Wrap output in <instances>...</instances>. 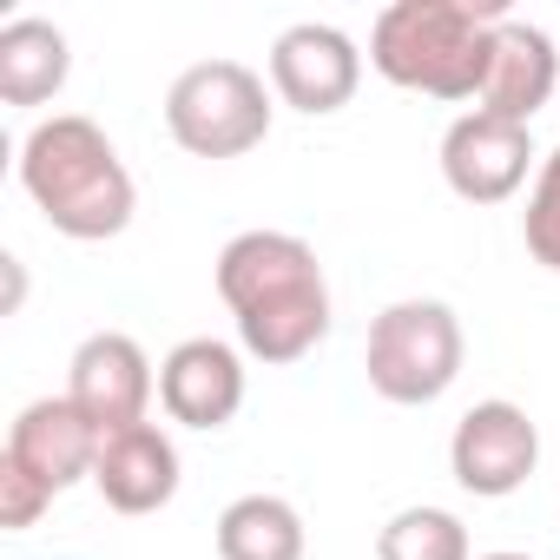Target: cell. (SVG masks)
Returning a JSON list of instances; mask_svg holds the SVG:
<instances>
[{
	"mask_svg": "<svg viewBox=\"0 0 560 560\" xmlns=\"http://www.w3.org/2000/svg\"><path fill=\"white\" fill-rule=\"evenodd\" d=\"M218 298L237 317V343L257 363H298L330 330L324 264L291 231H237L218 250Z\"/></svg>",
	"mask_w": 560,
	"mask_h": 560,
	"instance_id": "obj_1",
	"label": "cell"
},
{
	"mask_svg": "<svg viewBox=\"0 0 560 560\" xmlns=\"http://www.w3.org/2000/svg\"><path fill=\"white\" fill-rule=\"evenodd\" d=\"M501 0H396L370 27V67L429 100H481Z\"/></svg>",
	"mask_w": 560,
	"mask_h": 560,
	"instance_id": "obj_2",
	"label": "cell"
},
{
	"mask_svg": "<svg viewBox=\"0 0 560 560\" xmlns=\"http://www.w3.org/2000/svg\"><path fill=\"white\" fill-rule=\"evenodd\" d=\"M21 185L40 205V218L60 237H80V244L119 237L132 224V205H139L132 172L119 165L113 139L93 119H80V113H54V119H40L27 132V145H21Z\"/></svg>",
	"mask_w": 560,
	"mask_h": 560,
	"instance_id": "obj_3",
	"label": "cell"
},
{
	"mask_svg": "<svg viewBox=\"0 0 560 560\" xmlns=\"http://www.w3.org/2000/svg\"><path fill=\"white\" fill-rule=\"evenodd\" d=\"M165 126L191 159H244L270 132V93L237 60H198L172 80Z\"/></svg>",
	"mask_w": 560,
	"mask_h": 560,
	"instance_id": "obj_4",
	"label": "cell"
},
{
	"mask_svg": "<svg viewBox=\"0 0 560 560\" xmlns=\"http://www.w3.org/2000/svg\"><path fill=\"white\" fill-rule=\"evenodd\" d=\"M363 370H370V389L383 402H409L416 409V402L448 396V383L462 376V324H455V311L435 304V298L389 304L370 324Z\"/></svg>",
	"mask_w": 560,
	"mask_h": 560,
	"instance_id": "obj_5",
	"label": "cell"
},
{
	"mask_svg": "<svg viewBox=\"0 0 560 560\" xmlns=\"http://www.w3.org/2000/svg\"><path fill=\"white\" fill-rule=\"evenodd\" d=\"M540 462V429L527 422L521 402H475L462 422H455V442H448V468L468 494L481 501H501L514 494Z\"/></svg>",
	"mask_w": 560,
	"mask_h": 560,
	"instance_id": "obj_6",
	"label": "cell"
},
{
	"mask_svg": "<svg viewBox=\"0 0 560 560\" xmlns=\"http://www.w3.org/2000/svg\"><path fill=\"white\" fill-rule=\"evenodd\" d=\"M67 396H73V409L100 429V442H106V435H126V429H139L145 409H152V363H145V350H139L132 337L100 330V337H86V343L73 350Z\"/></svg>",
	"mask_w": 560,
	"mask_h": 560,
	"instance_id": "obj_7",
	"label": "cell"
},
{
	"mask_svg": "<svg viewBox=\"0 0 560 560\" xmlns=\"http://www.w3.org/2000/svg\"><path fill=\"white\" fill-rule=\"evenodd\" d=\"M357 80H363V54H357V40L343 27L304 21L291 34H277V47H270V86H277V100L311 113V119L350 106Z\"/></svg>",
	"mask_w": 560,
	"mask_h": 560,
	"instance_id": "obj_8",
	"label": "cell"
},
{
	"mask_svg": "<svg viewBox=\"0 0 560 560\" xmlns=\"http://www.w3.org/2000/svg\"><path fill=\"white\" fill-rule=\"evenodd\" d=\"M527 165H534L527 126L494 119V113H481V106L462 113V119L442 132V178H448V191L468 198V205H501V198H514L521 178H527Z\"/></svg>",
	"mask_w": 560,
	"mask_h": 560,
	"instance_id": "obj_9",
	"label": "cell"
},
{
	"mask_svg": "<svg viewBox=\"0 0 560 560\" xmlns=\"http://www.w3.org/2000/svg\"><path fill=\"white\" fill-rule=\"evenodd\" d=\"M159 402L185 429H224L244 409V363L218 337H185L159 363Z\"/></svg>",
	"mask_w": 560,
	"mask_h": 560,
	"instance_id": "obj_10",
	"label": "cell"
},
{
	"mask_svg": "<svg viewBox=\"0 0 560 560\" xmlns=\"http://www.w3.org/2000/svg\"><path fill=\"white\" fill-rule=\"evenodd\" d=\"M8 462H21L34 481H47L54 494H67L73 481H93L100 462V429L73 409V396H40L14 416L8 429Z\"/></svg>",
	"mask_w": 560,
	"mask_h": 560,
	"instance_id": "obj_11",
	"label": "cell"
},
{
	"mask_svg": "<svg viewBox=\"0 0 560 560\" xmlns=\"http://www.w3.org/2000/svg\"><path fill=\"white\" fill-rule=\"evenodd\" d=\"M93 488L119 514H159L178 494V448H172V435L159 422H139L126 435H106L100 442V462H93Z\"/></svg>",
	"mask_w": 560,
	"mask_h": 560,
	"instance_id": "obj_12",
	"label": "cell"
},
{
	"mask_svg": "<svg viewBox=\"0 0 560 560\" xmlns=\"http://www.w3.org/2000/svg\"><path fill=\"white\" fill-rule=\"evenodd\" d=\"M560 86V54L540 27L527 21H501L494 27V54H488V80H481V113L527 126Z\"/></svg>",
	"mask_w": 560,
	"mask_h": 560,
	"instance_id": "obj_13",
	"label": "cell"
},
{
	"mask_svg": "<svg viewBox=\"0 0 560 560\" xmlns=\"http://www.w3.org/2000/svg\"><path fill=\"white\" fill-rule=\"evenodd\" d=\"M73 73L67 34L40 14H21L0 27V100L8 106H47Z\"/></svg>",
	"mask_w": 560,
	"mask_h": 560,
	"instance_id": "obj_14",
	"label": "cell"
},
{
	"mask_svg": "<svg viewBox=\"0 0 560 560\" xmlns=\"http://www.w3.org/2000/svg\"><path fill=\"white\" fill-rule=\"evenodd\" d=\"M218 560H304V521L284 494H244L218 514Z\"/></svg>",
	"mask_w": 560,
	"mask_h": 560,
	"instance_id": "obj_15",
	"label": "cell"
},
{
	"mask_svg": "<svg viewBox=\"0 0 560 560\" xmlns=\"http://www.w3.org/2000/svg\"><path fill=\"white\" fill-rule=\"evenodd\" d=\"M376 560H468V527L448 508H402L376 534Z\"/></svg>",
	"mask_w": 560,
	"mask_h": 560,
	"instance_id": "obj_16",
	"label": "cell"
},
{
	"mask_svg": "<svg viewBox=\"0 0 560 560\" xmlns=\"http://www.w3.org/2000/svg\"><path fill=\"white\" fill-rule=\"evenodd\" d=\"M521 231H527L534 264L560 270V152H547V159H540V178H534V198H527Z\"/></svg>",
	"mask_w": 560,
	"mask_h": 560,
	"instance_id": "obj_17",
	"label": "cell"
},
{
	"mask_svg": "<svg viewBox=\"0 0 560 560\" xmlns=\"http://www.w3.org/2000/svg\"><path fill=\"white\" fill-rule=\"evenodd\" d=\"M47 501H54V488L47 481H34L21 462H8V455H0V527H34L40 514H47Z\"/></svg>",
	"mask_w": 560,
	"mask_h": 560,
	"instance_id": "obj_18",
	"label": "cell"
},
{
	"mask_svg": "<svg viewBox=\"0 0 560 560\" xmlns=\"http://www.w3.org/2000/svg\"><path fill=\"white\" fill-rule=\"evenodd\" d=\"M481 560H527V553H481Z\"/></svg>",
	"mask_w": 560,
	"mask_h": 560,
	"instance_id": "obj_19",
	"label": "cell"
}]
</instances>
